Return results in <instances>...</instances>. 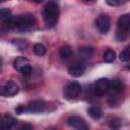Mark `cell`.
I'll return each mask as SVG.
<instances>
[{
    "label": "cell",
    "instance_id": "6",
    "mask_svg": "<svg viewBox=\"0 0 130 130\" xmlns=\"http://www.w3.org/2000/svg\"><path fill=\"white\" fill-rule=\"evenodd\" d=\"M18 90H19V88H18L17 84L14 81L9 80L4 85L1 86L0 92H1V95H3V96H14L18 93Z\"/></svg>",
    "mask_w": 130,
    "mask_h": 130
},
{
    "label": "cell",
    "instance_id": "15",
    "mask_svg": "<svg viewBox=\"0 0 130 130\" xmlns=\"http://www.w3.org/2000/svg\"><path fill=\"white\" fill-rule=\"evenodd\" d=\"M59 55H60V57H61L62 59L67 60V59H69V58L71 57V55H72V50H71V48H70L68 45H65V46H63V47L60 48V50H59Z\"/></svg>",
    "mask_w": 130,
    "mask_h": 130
},
{
    "label": "cell",
    "instance_id": "19",
    "mask_svg": "<svg viewBox=\"0 0 130 130\" xmlns=\"http://www.w3.org/2000/svg\"><path fill=\"white\" fill-rule=\"evenodd\" d=\"M11 12L8 8H1L0 9V20L2 22H5L6 20H8L11 17Z\"/></svg>",
    "mask_w": 130,
    "mask_h": 130
},
{
    "label": "cell",
    "instance_id": "5",
    "mask_svg": "<svg viewBox=\"0 0 130 130\" xmlns=\"http://www.w3.org/2000/svg\"><path fill=\"white\" fill-rule=\"evenodd\" d=\"M111 87V80L108 78H100L93 84V91L96 95H104L109 92Z\"/></svg>",
    "mask_w": 130,
    "mask_h": 130
},
{
    "label": "cell",
    "instance_id": "26",
    "mask_svg": "<svg viewBox=\"0 0 130 130\" xmlns=\"http://www.w3.org/2000/svg\"><path fill=\"white\" fill-rule=\"evenodd\" d=\"M48 130H58V129H48Z\"/></svg>",
    "mask_w": 130,
    "mask_h": 130
},
{
    "label": "cell",
    "instance_id": "12",
    "mask_svg": "<svg viewBox=\"0 0 130 130\" xmlns=\"http://www.w3.org/2000/svg\"><path fill=\"white\" fill-rule=\"evenodd\" d=\"M118 26L122 30H130V14L121 15L118 19Z\"/></svg>",
    "mask_w": 130,
    "mask_h": 130
},
{
    "label": "cell",
    "instance_id": "25",
    "mask_svg": "<svg viewBox=\"0 0 130 130\" xmlns=\"http://www.w3.org/2000/svg\"><path fill=\"white\" fill-rule=\"evenodd\" d=\"M108 4L112 5V6H116V5H121L123 3H125L124 1H107Z\"/></svg>",
    "mask_w": 130,
    "mask_h": 130
},
{
    "label": "cell",
    "instance_id": "28",
    "mask_svg": "<svg viewBox=\"0 0 130 130\" xmlns=\"http://www.w3.org/2000/svg\"><path fill=\"white\" fill-rule=\"evenodd\" d=\"M128 50H129V51H130V46H129V48H128Z\"/></svg>",
    "mask_w": 130,
    "mask_h": 130
},
{
    "label": "cell",
    "instance_id": "1",
    "mask_svg": "<svg viewBox=\"0 0 130 130\" xmlns=\"http://www.w3.org/2000/svg\"><path fill=\"white\" fill-rule=\"evenodd\" d=\"M59 14H60V9H59V4L57 2L49 1L46 3L43 10V18L47 26L53 27L59 19Z\"/></svg>",
    "mask_w": 130,
    "mask_h": 130
},
{
    "label": "cell",
    "instance_id": "16",
    "mask_svg": "<svg viewBox=\"0 0 130 130\" xmlns=\"http://www.w3.org/2000/svg\"><path fill=\"white\" fill-rule=\"evenodd\" d=\"M92 53H93V48L92 47H82V48H80L78 50L79 56L82 57V58H84V59L91 57Z\"/></svg>",
    "mask_w": 130,
    "mask_h": 130
},
{
    "label": "cell",
    "instance_id": "9",
    "mask_svg": "<svg viewBox=\"0 0 130 130\" xmlns=\"http://www.w3.org/2000/svg\"><path fill=\"white\" fill-rule=\"evenodd\" d=\"M123 87H124V84H123L122 80L115 79V80L111 81V87H110V90H109L111 99H115L118 94H120L123 90Z\"/></svg>",
    "mask_w": 130,
    "mask_h": 130
},
{
    "label": "cell",
    "instance_id": "14",
    "mask_svg": "<svg viewBox=\"0 0 130 130\" xmlns=\"http://www.w3.org/2000/svg\"><path fill=\"white\" fill-rule=\"evenodd\" d=\"M87 114L94 120H99L103 116V112L99 107H89L87 109Z\"/></svg>",
    "mask_w": 130,
    "mask_h": 130
},
{
    "label": "cell",
    "instance_id": "20",
    "mask_svg": "<svg viewBox=\"0 0 130 130\" xmlns=\"http://www.w3.org/2000/svg\"><path fill=\"white\" fill-rule=\"evenodd\" d=\"M109 125H110V127H111L113 130H119V129L121 128L122 123H121V120H120L119 118L114 117V118L110 119V121H109Z\"/></svg>",
    "mask_w": 130,
    "mask_h": 130
},
{
    "label": "cell",
    "instance_id": "7",
    "mask_svg": "<svg viewBox=\"0 0 130 130\" xmlns=\"http://www.w3.org/2000/svg\"><path fill=\"white\" fill-rule=\"evenodd\" d=\"M67 124L76 130H88L86 122L79 116H70L67 119Z\"/></svg>",
    "mask_w": 130,
    "mask_h": 130
},
{
    "label": "cell",
    "instance_id": "8",
    "mask_svg": "<svg viewBox=\"0 0 130 130\" xmlns=\"http://www.w3.org/2000/svg\"><path fill=\"white\" fill-rule=\"evenodd\" d=\"M27 112L30 113H42L46 109V103L42 100H36L32 102H29L26 106Z\"/></svg>",
    "mask_w": 130,
    "mask_h": 130
},
{
    "label": "cell",
    "instance_id": "10",
    "mask_svg": "<svg viewBox=\"0 0 130 130\" xmlns=\"http://www.w3.org/2000/svg\"><path fill=\"white\" fill-rule=\"evenodd\" d=\"M15 123H16V121H15V119L11 115L5 114L1 118L0 130H11L12 127L15 125Z\"/></svg>",
    "mask_w": 130,
    "mask_h": 130
},
{
    "label": "cell",
    "instance_id": "27",
    "mask_svg": "<svg viewBox=\"0 0 130 130\" xmlns=\"http://www.w3.org/2000/svg\"><path fill=\"white\" fill-rule=\"evenodd\" d=\"M128 69H129V70H130V65H129V66H128Z\"/></svg>",
    "mask_w": 130,
    "mask_h": 130
},
{
    "label": "cell",
    "instance_id": "17",
    "mask_svg": "<svg viewBox=\"0 0 130 130\" xmlns=\"http://www.w3.org/2000/svg\"><path fill=\"white\" fill-rule=\"evenodd\" d=\"M103 57H104V61H105V62H107V63H112V62L115 60V58H116V53H115V51H113L112 49H108V50H106V51L104 52Z\"/></svg>",
    "mask_w": 130,
    "mask_h": 130
},
{
    "label": "cell",
    "instance_id": "11",
    "mask_svg": "<svg viewBox=\"0 0 130 130\" xmlns=\"http://www.w3.org/2000/svg\"><path fill=\"white\" fill-rule=\"evenodd\" d=\"M85 70V66L82 63H74L72 65H70L67 69L68 73L74 77H79L84 73Z\"/></svg>",
    "mask_w": 130,
    "mask_h": 130
},
{
    "label": "cell",
    "instance_id": "22",
    "mask_svg": "<svg viewBox=\"0 0 130 130\" xmlns=\"http://www.w3.org/2000/svg\"><path fill=\"white\" fill-rule=\"evenodd\" d=\"M31 71H32V68H31V66L30 65H27V66H25L20 72L23 74V75H29L30 73H31Z\"/></svg>",
    "mask_w": 130,
    "mask_h": 130
},
{
    "label": "cell",
    "instance_id": "18",
    "mask_svg": "<svg viewBox=\"0 0 130 130\" xmlns=\"http://www.w3.org/2000/svg\"><path fill=\"white\" fill-rule=\"evenodd\" d=\"M34 52L38 56H44L46 54V52H47V49H46V47L43 44L38 43V44H36L34 46Z\"/></svg>",
    "mask_w": 130,
    "mask_h": 130
},
{
    "label": "cell",
    "instance_id": "13",
    "mask_svg": "<svg viewBox=\"0 0 130 130\" xmlns=\"http://www.w3.org/2000/svg\"><path fill=\"white\" fill-rule=\"evenodd\" d=\"M27 65H29L28 59H26L25 57H22V56L16 57L13 61V67H14V69H16L18 71H21Z\"/></svg>",
    "mask_w": 130,
    "mask_h": 130
},
{
    "label": "cell",
    "instance_id": "4",
    "mask_svg": "<svg viewBox=\"0 0 130 130\" xmlns=\"http://www.w3.org/2000/svg\"><path fill=\"white\" fill-rule=\"evenodd\" d=\"M95 25H96V28L100 30V32L108 34L111 28V19L109 15H107L106 13L99 14L95 19Z\"/></svg>",
    "mask_w": 130,
    "mask_h": 130
},
{
    "label": "cell",
    "instance_id": "2",
    "mask_svg": "<svg viewBox=\"0 0 130 130\" xmlns=\"http://www.w3.org/2000/svg\"><path fill=\"white\" fill-rule=\"evenodd\" d=\"M37 22V19L34 14L26 13L23 15L15 16V28L20 31H27L31 29Z\"/></svg>",
    "mask_w": 130,
    "mask_h": 130
},
{
    "label": "cell",
    "instance_id": "3",
    "mask_svg": "<svg viewBox=\"0 0 130 130\" xmlns=\"http://www.w3.org/2000/svg\"><path fill=\"white\" fill-rule=\"evenodd\" d=\"M80 91H81V86H80L79 82L71 81L64 87L63 95L66 100H73L79 95Z\"/></svg>",
    "mask_w": 130,
    "mask_h": 130
},
{
    "label": "cell",
    "instance_id": "21",
    "mask_svg": "<svg viewBox=\"0 0 130 130\" xmlns=\"http://www.w3.org/2000/svg\"><path fill=\"white\" fill-rule=\"evenodd\" d=\"M120 60L122 62H128L130 60V51L129 50H124L120 53Z\"/></svg>",
    "mask_w": 130,
    "mask_h": 130
},
{
    "label": "cell",
    "instance_id": "23",
    "mask_svg": "<svg viewBox=\"0 0 130 130\" xmlns=\"http://www.w3.org/2000/svg\"><path fill=\"white\" fill-rule=\"evenodd\" d=\"M15 112H16V114H22V113H24V112H27L26 106H22V105L17 106V108L15 109Z\"/></svg>",
    "mask_w": 130,
    "mask_h": 130
},
{
    "label": "cell",
    "instance_id": "24",
    "mask_svg": "<svg viewBox=\"0 0 130 130\" xmlns=\"http://www.w3.org/2000/svg\"><path fill=\"white\" fill-rule=\"evenodd\" d=\"M17 130H32V127L29 124H22L18 127Z\"/></svg>",
    "mask_w": 130,
    "mask_h": 130
}]
</instances>
